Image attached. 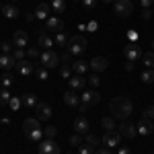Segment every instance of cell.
<instances>
[{"label": "cell", "mask_w": 154, "mask_h": 154, "mask_svg": "<svg viewBox=\"0 0 154 154\" xmlns=\"http://www.w3.org/2000/svg\"><path fill=\"white\" fill-rule=\"evenodd\" d=\"M37 45L43 48V49H51V45H56V43H54V39L48 35V31H41V33L37 35Z\"/></svg>", "instance_id": "obj_15"}, {"label": "cell", "mask_w": 154, "mask_h": 154, "mask_svg": "<svg viewBox=\"0 0 154 154\" xmlns=\"http://www.w3.org/2000/svg\"><path fill=\"white\" fill-rule=\"evenodd\" d=\"M111 113H113V117H117V119H125L131 115V101L128 99V97H115L113 101H111Z\"/></svg>", "instance_id": "obj_1"}, {"label": "cell", "mask_w": 154, "mask_h": 154, "mask_svg": "<svg viewBox=\"0 0 154 154\" xmlns=\"http://www.w3.org/2000/svg\"><path fill=\"white\" fill-rule=\"evenodd\" d=\"M119 140H121V134L113 130V131H105V136H103L101 142L105 144L107 148H115V146H119Z\"/></svg>", "instance_id": "obj_7"}, {"label": "cell", "mask_w": 154, "mask_h": 154, "mask_svg": "<svg viewBox=\"0 0 154 154\" xmlns=\"http://www.w3.org/2000/svg\"><path fill=\"white\" fill-rule=\"evenodd\" d=\"M95 154H111V152H109V150H105V148H99Z\"/></svg>", "instance_id": "obj_52"}, {"label": "cell", "mask_w": 154, "mask_h": 154, "mask_svg": "<svg viewBox=\"0 0 154 154\" xmlns=\"http://www.w3.org/2000/svg\"><path fill=\"white\" fill-rule=\"evenodd\" d=\"M123 54H125V60H128V62H138V60L144 56L142 49H140V45H138V43H134V41H128V43H125Z\"/></svg>", "instance_id": "obj_4"}, {"label": "cell", "mask_w": 154, "mask_h": 154, "mask_svg": "<svg viewBox=\"0 0 154 154\" xmlns=\"http://www.w3.org/2000/svg\"><path fill=\"white\" fill-rule=\"evenodd\" d=\"M60 64V56L54 51V49H45L43 54H41V66L45 68V70H51V68H56Z\"/></svg>", "instance_id": "obj_3"}, {"label": "cell", "mask_w": 154, "mask_h": 154, "mask_svg": "<svg viewBox=\"0 0 154 154\" xmlns=\"http://www.w3.org/2000/svg\"><path fill=\"white\" fill-rule=\"evenodd\" d=\"M86 29H88V31H97V23H91Z\"/></svg>", "instance_id": "obj_54"}, {"label": "cell", "mask_w": 154, "mask_h": 154, "mask_svg": "<svg viewBox=\"0 0 154 154\" xmlns=\"http://www.w3.org/2000/svg\"><path fill=\"white\" fill-rule=\"evenodd\" d=\"M82 4H84V6H86V8H95L97 0H82Z\"/></svg>", "instance_id": "obj_46"}, {"label": "cell", "mask_w": 154, "mask_h": 154, "mask_svg": "<svg viewBox=\"0 0 154 154\" xmlns=\"http://www.w3.org/2000/svg\"><path fill=\"white\" fill-rule=\"evenodd\" d=\"M51 8L56 12H64L66 11V0H51Z\"/></svg>", "instance_id": "obj_34"}, {"label": "cell", "mask_w": 154, "mask_h": 154, "mask_svg": "<svg viewBox=\"0 0 154 154\" xmlns=\"http://www.w3.org/2000/svg\"><path fill=\"white\" fill-rule=\"evenodd\" d=\"M49 8H51V4H45V2H41V4H39V6H37V11H35V17L37 19H45V21H48L49 17Z\"/></svg>", "instance_id": "obj_24"}, {"label": "cell", "mask_w": 154, "mask_h": 154, "mask_svg": "<svg viewBox=\"0 0 154 154\" xmlns=\"http://www.w3.org/2000/svg\"><path fill=\"white\" fill-rule=\"evenodd\" d=\"M27 140H31V142H41L43 140V131L41 130H33L27 134Z\"/></svg>", "instance_id": "obj_29"}, {"label": "cell", "mask_w": 154, "mask_h": 154, "mask_svg": "<svg viewBox=\"0 0 154 154\" xmlns=\"http://www.w3.org/2000/svg\"><path fill=\"white\" fill-rule=\"evenodd\" d=\"M27 56H29V58H37V56H39V49H37V48H31L29 51H27Z\"/></svg>", "instance_id": "obj_44"}, {"label": "cell", "mask_w": 154, "mask_h": 154, "mask_svg": "<svg viewBox=\"0 0 154 154\" xmlns=\"http://www.w3.org/2000/svg\"><path fill=\"white\" fill-rule=\"evenodd\" d=\"M117 131L121 134V138H128V140L136 138V134H138L136 125H134V123H130V121H121V125H119Z\"/></svg>", "instance_id": "obj_8"}, {"label": "cell", "mask_w": 154, "mask_h": 154, "mask_svg": "<svg viewBox=\"0 0 154 154\" xmlns=\"http://www.w3.org/2000/svg\"><path fill=\"white\" fill-rule=\"evenodd\" d=\"M86 82L91 84V86H95V88H97V86L101 84V78H99V74H97V72H93V74L86 78Z\"/></svg>", "instance_id": "obj_35"}, {"label": "cell", "mask_w": 154, "mask_h": 154, "mask_svg": "<svg viewBox=\"0 0 154 154\" xmlns=\"http://www.w3.org/2000/svg\"><path fill=\"white\" fill-rule=\"evenodd\" d=\"M142 62L146 68H154V51H146L142 56Z\"/></svg>", "instance_id": "obj_28"}, {"label": "cell", "mask_w": 154, "mask_h": 154, "mask_svg": "<svg viewBox=\"0 0 154 154\" xmlns=\"http://www.w3.org/2000/svg\"><path fill=\"white\" fill-rule=\"evenodd\" d=\"M12 43H14L17 48L25 49V45L29 43V35H27L25 31H14V35H12Z\"/></svg>", "instance_id": "obj_16"}, {"label": "cell", "mask_w": 154, "mask_h": 154, "mask_svg": "<svg viewBox=\"0 0 154 154\" xmlns=\"http://www.w3.org/2000/svg\"><path fill=\"white\" fill-rule=\"evenodd\" d=\"M0 12H2V4H0Z\"/></svg>", "instance_id": "obj_58"}, {"label": "cell", "mask_w": 154, "mask_h": 154, "mask_svg": "<svg viewBox=\"0 0 154 154\" xmlns=\"http://www.w3.org/2000/svg\"><path fill=\"white\" fill-rule=\"evenodd\" d=\"M11 99H12V95L8 93V88H2V91H0V105H2V107L8 105V101H11Z\"/></svg>", "instance_id": "obj_33"}, {"label": "cell", "mask_w": 154, "mask_h": 154, "mask_svg": "<svg viewBox=\"0 0 154 154\" xmlns=\"http://www.w3.org/2000/svg\"><path fill=\"white\" fill-rule=\"evenodd\" d=\"M140 2H142V8H150L154 0H140Z\"/></svg>", "instance_id": "obj_48"}, {"label": "cell", "mask_w": 154, "mask_h": 154, "mask_svg": "<svg viewBox=\"0 0 154 154\" xmlns=\"http://www.w3.org/2000/svg\"><path fill=\"white\" fill-rule=\"evenodd\" d=\"M144 115H146L148 119H154V107H148V109L144 111Z\"/></svg>", "instance_id": "obj_45"}, {"label": "cell", "mask_w": 154, "mask_h": 154, "mask_svg": "<svg viewBox=\"0 0 154 154\" xmlns=\"http://www.w3.org/2000/svg\"><path fill=\"white\" fill-rule=\"evenodd\" d=\"M80 99H82V103H86V105H99L101 95L97 91H84L82 95H80Z\"/></svg>", "instance_id": "obj_14"}, {"label": "cell", "mask_w": 154, "mask_h": 154, "mask_svg": "<svg viewBox=\"0 0 154 154\" xmlns=\"http://www.w3.org/2000/svg\"><path fill=\"white\" fill-rule=\"evenodd\" d=\"M23 105L27 107V109H35V107H37V97L33 95V93L23 95Z\"/></svg>", "instance_id": "obj_25"}, {"label": "cell", "mask_w": 154, "mask_h": 154, "mask_svg": "<svg viewBox=\"0 0 154 154\" xmlns=\"http://www.w3.org/2000/svg\"><path fill=\"white\" fill-rule=\"evenodd\" d=\"M99 142H101V140H99V136H95V134H86L84 144H88L91 148H97V146H99Z\"/></svg>", "instance_id": "obj_32"}, {"label": "cell", "mask_w": 154, "mask_h": 154, "mask_svg": "<svg viewBox=\"0 0 154 154\" xmlns=\"http://www.w3.org/2000/svg\"><path fill=\"white\" fill-rule=\"evenodd\" d=\"M140 78H142V82H146V84H154V68H146V70H142Z\"/></svg>", "instance_id": "obj_26"}, {"label": "cell", "mask_w": 154, "mask_h": 154, "mask_svg": "<svg viewBox=\"0 0 154 154\" xmlns=\"http://www.w3.org/2000/svg\"><path fill=\"white\" fill-rule=\"evenodd\" d=\"M23 130H25V134H29V131H33V130H39V119L37 117L25 119L23 121Z\"/></svg>", "instance_id": "obj_23"}, {"label": "cell", "mask_w": 154, "mask_h": 154, "mask_svg": "<svg viewBox=\"0 0 154 154\" xmlns=\"http://www.w3.org/2000/svg\"><path fill=\"white\" fill-rule=\"evenodd\" d=\"M39 154H60V148H58V144L54 142V140H41L39 142Z\"/></svg>", "instance_id": "obj_6"}, {"label": "cell", "mask_w": 154, "mask_h": 154, "mask_svg": "<svg viewBox=\"0 0 154 154\" xmlns=\"http://www.w3.org/2000/svg\"><path fill=\"white\" fill-rule=\"evenodd\" d=\"M150 14H152V12H150V8H144V11H142V19H146V21H148V19H150Z\"/></svg>", "instance_id": "obj_49"}, {"label": "cell", "mask_w": 154, "mask_h": 154, "mask_svg": "<svg viewBox=\"0 0 154 154\" xmlns=\"http://www.w3.org/2000/svg\"><path fill=\"white\" fill-rule=\"evenodd\" d=\"M152 51H154V41H152Z\"/></svg>", "instance_id": "obj_57"}, {"label": "cell", "mask_w": 154, "mask_h": 154, "mask_svg": "<svg viewBox=\"0 0 154 154\" xmlns=\"http://www.w3.org/2000/svg\"><path fill=\"white\" fill-rule=\"evenodd\" d=\"M72 74V62H64V66L60 68V76L62 78H70Z\"/></svg>", "instance_id": "obj_30"}, {"label": "cell", "mask_w": 154, "mask_h": 154, "mask_svg": "<svg viewBox=\"0 0 154 154\" xmlns=\"http://www.w3.org/2000/svg\"><path fill=\"white\" fill-rule=\"evenodd\" d=\"M103 2H115V0H103Z\"/></svg>", "instance_id": "obj_56"}, {"label": "cell", "mask_w": 154, "mask_h": 154, "mask_svg": "<svg viewBox=\"0 0 154 154\" xmlns=\"http://www.w3.org/2000/svg\"><path fill=\"white\" fill-rule=\"evenodd\" d=\"M0 82L4 84V88H8V86H11V84H12V76H11V74H8V72H4V74L0 76Z\"/></svg>", "instance_id": "obj_36"}, {"label": "cell", "mask_w": 154, "mask_h": 154, "mask_svg": "<svg viewBox=\"0 0 154 154\" xmlns=\"http://www.w3.org/2000/svg\"><path fill=\"white\" fill-rule=\"evenodd\" d=\"M68 54L70 56H80L84 49H86V39H84L82 35H74L68 39Z\"/></svg>", "instance_id": "obj_2"}, {"label": "cell", "mask_w": 154, "mask_h": 154, "mask_svg": "<svg viewBox=\"0 0 154 154\" xmlns=\"http://www.w3.org/2000/svg\"><path fill=\"white\" fill-rule=\"evenodd\" d=\"M152 154H154V152H152Z\"/></svg>", "instance_id": "obj_59"}, {"label": "cell", "mask_w": 154, "mask_h": 154, "mask_svg": "<svg viewBox=\"0 0 154 154\" xmlns=\"http://www.w3.org/2000/svg\"><path fill=\"white\" fill-rule=\"evenodd\" d=\"M136 130H138V134L140 136H150L154 131V121L152 119H148V117H144L138 125H136Z\"/></svg>", "instance_id": "obj_10"}, {"label": "cell", "mask_w": 154, "mask_h": 154, "mask_svg": "<svg viewBox=\"0 0 154 154\" xmlns=\"http://www.w3.org/2000/svg\"><path fill=\"white\" fill-rule=\"evenodd\" d=\"M43 136H45L48 140H54V138H56V128H51V125L45 128V130H43Z\"/></svg>", "instance_id": "obj_40"}, {"label": "cell", "mask_w": 154, "mask_h": 154, "mask_svg": "<svg viewBox=\"0 0 154 154\" xmlns=\"http://www.w3.org/2000/svg\"><path fill=\"white\" fill-rule=\"evenodd\" d=\"M68 144H70V146H80V144H82V138H80V134H74V136H70Z\"/></svg>", "instance_id": "obj_38"}, {"label": "cell", "mask_w": 154, "mask_h": 154, "mask_svg": "<svg viewBox=\"0 0 154 154\" xmlns=\"http://www.w3.org/2000/svg\"><path fill=\"white\" fill-rule=\"evenodd\" d=\"M113 6H115V12H117V17L121 19H128L134 11V4H131V0H115L113 2Z\"/></svg>", "instance_id": "obj_5"}, {"label": "cell", "mask_w": 154, "mask_h": 154, "mask_svg": "<svg viewBox=\"0 0 154 154\" xmlns=\"http://www.w3.org/2000/svg\"><path fill=\"white\" fill-rule=\"evenodd\" d=\"M64 103H66L68 107H72V109H74V107L80 105V97L76 95L74 91H70V93H66V95H64Z\"/></svg>", "instance_id": "obj_21"}, {"label": "cell", "mask_w": 154, "mask_h": 154, "mask_svg": "<svg viewBox=\"0 0 154 154\" xmlns=\"http://www.w3.org/2000/svg\"><path fill=\"white\" fill-rule=\"evenodd\" d=\"M101 125H103L105 131H113L115 130V121H113V117H103L101 119Z\"/></svg>", "instance_id": "obj_27"}, {"label": "cell", "mask_w": 154, "mask_h": 154, "mask_svg": "<svg viewBox=\"0 0 154 154\" xmlns=\"http://www.w3.org/2000/svg\"><path fill=\"white\" fill-rule=\"evenodd\" d=\"M35 117L39 119V121H48V119L51 117V107H49L48 103H37V107H35Z\"/></svg>", "instance_id": "obj_9"}, {"label": "cell", "mask_w": 154, "mask_h": 154, "mask_svg": "<svg viewBox=\"0 0 154 154\" xmlns=\"http://www.w3.org/2000/svg\"><path fill=\"white\" fill-rule=\"evenodd\" d=\"M78 154H93V148H91L88 144H84V146H80V150H78Z\"/></svg>", "instance_id": "obj_43"}, {"label": "cell", "mask_w": 154, "mask_h": 154, "mask_svg": "<svg viewBox=\"0 0 154 154\" xmlns=\"http://www.w3.org/2000/svg\"><path fill=\"white\" fill-rule=\"evenodd\" d=\"M88 66L93 68V72L99 74V72H103L107 66H109V62H107V58H103V56H97V58H93L91 62H88Z\"/></svg>", "instance_id": "obj_13"}, {"label": "cell", "mask_w": 154, "mask_h": 154, "mask_svg": "<svg viewBox=\"0 0 154 154\" xmlns=\"http://www.w3.org/2000/svg\"><path fill=\"white\" fill-rule=\"evenodd\" d=\"M78 111H80V113L88 111V105H86V103H80V105H78Z\"/></svg>", "instance_id": "obj_50"}, {"label": "cell", "mask_w": 154, "mask_h": 154, "mask_svg": "<svg viewBox=\"0 0 154 154\" xmlns=\"http://www.w3.org/2000/svg\"><path fill=\"white\" fill-rule=\"evenodd\" d=\"M17 70H19L21 76H31L33 74V64L27 62V60H21V62H17Z\"/></svg>", "instance_id": "obj_18"}, {"label": "cell", "mask_w": 154, "mask_h": 154, "mask_svg": "<svg viewBox=\"0 0 154 154\" xmlns=\"http://www.w3.org/2000/svg\"><path fill=\"white\" fill-rule=\"evenodd\" d=\"M72 128H74L76 134H88V128L91 125H88V119L84 117V115H78V117L74 119V125Z\"/></svg>", "instance_id": "obj_12"}, {"label": "cell", "mask_w": 154, "mask_h": 154, "mask_svg": "<svg viewBox=\"0 0 154 154\" xmlns=\"http://www.w3.org/2000/svg\"><path fill=\"white\" fill-rule=\"evenodd\" d=\"M128 39L136 43V41H138V33H136V31H130V33H128Z\"/></svg>", "instance_id": "obj_47"}, {"label": "cell", "mask_w": 154, "mask_h": 154, "mask_svg": "<svg viewBox=\"0 0 154 154\" xmlns=\"http://www.w3.org/2000/svg\"><path fill=\"white\" fill-rule=\"evenodd\" d=\"M43 31H54V33H60L64 31V21L62 19H56V17H49L45 21V29Z\"/></svg>", "instance_id": "obj_11"}, {"label": "cell", "mask_w": 154, "mask_h": 154, "mask_svg": "<svg viewBox=\"0 0 154 154\" xmlns=\"http://www.w3.org/2000/svg\"><path fill=\"white\" fill-rule=\"evenodd\" d=\"M21 103H23V99H19V97H12L11 101H8V107H11L12 111H17V109L21 107Z\"/></svg>", "instance_id": "obj_37"}, {"label": "cell", "mask_w": 154, "mask_h": 154, "mask_svg": "<svg viewBox=\"0 0 154 154\" xmlns=\"http://www.w3.org/2000/svg\"><path fill=\"white\" fill-rule=\"evenodd\" d=\"M72 70H74V74L82 76L84 72L88 70V62H86V60H74V62H72Z\"/></svg>", "instance_id": "obj_20"}, {"label": "cell", "mask_w": 154, "mask_h": 154, "mask_svg": "<svg viewBox=\"0 0 154 154\" xmlns=\"http://www.w3.org/2000/svg\"><path fill=\"white\" fill-rule=\"evenodd\" d=\"M70 58H72V56H70V54H68V51H66V54L62 56V60H64V62H70Z\"/></svg>", "instance_id": "obj_53"}, {"label": "cell", "mask_w": 154, "mask_h": 154, "mask_svg": "<svg viewBox=\"0 0 154 154\" xmlns=\"http://www.w3.org/2000/svg\"><path fill=\"white\" fill-rule=\"evenodd\" d=\"M125 70H134V62H128L125 64Z\"/></svg>", "instance_id": "obj_55"}, {"label": "cell", "mask_w": 154, "mask_h": 154, "mask_svg": "<svg viewBox=\"0 0 154 154\" xmlns=\"http://www.w3.org/2000/svg\"><path fill=\"white\" fill-rule=\"evenodd\" d=\"M12 56H14V60H17V62H21V60H25V56H27V51H25V49H21V48H17Z\"/></svg>", "instance_id": "obj_39"}, {"label": "cell", "mask_w": 154, "mask_h": 154, "mask_svg": "<svg viewBox=\"0 0 154 154\" xmlns=\"http://www.w3.org/2000/svg\"><path fill=\"white\" fill-rule=\"evenodd\" d=\"M12 66H17L14 56H11V54H2V56H0V68L6 72V70H11Z\"/></svg>", "instance_id": "obj_17"}, {"label": "cell", "mask_w": 154, "mask_h": 154, "mask_svg": "<svg viewBox=\"0 0 154 154\" xmlns=\"http://www.w3.org/2000/svg\"><path fill=\"white\" fill-rule=\"evenodd\" d=\"M68 84H70L72 91H82L84 86H86V78H82V76H72V78H68Z\"/></svg>", "instance_id": "obj_19"}, {"label": "cell", "mask_w": 154, "mask_h": 154, "mask_svg": "<svg viewBox=\"0 0 154 154\" xmlns=\"http://www.w3.org/2000/svg\"><path fill=\"white\" fill-rule=\"evenodd\" d=\"M54 43H56V45H68V37H66V33H64V31L56 33V37H54Z\"/></svg>", "instance_id": "obj_31"}, {"label": "cell", "mask_w": 154, "mask_h": 154, "mask_svg": "<svg viewBox=\"0 0 154 154\" xmlns=\"http://www.w3.org/2000/svg\"><path fill=\"white\" fill-rule=\"evenodd\" d=\"M12 45H14V43H8V41H4V43L0 45V48H2V54H11Z\"/></svg>", "instance_id": "obj_42"}, {"label": "cell", "mask_w": 154, "mask_h": 154, "mask_svg": "<svg viewBox=\"0 0 154 154\" xmlns=\"http://www.w3.org/2000/svg\"><path fill=\"white\" fill-rule=\"evenodd\" d=\"M35 74H37V78H39V80H48V70H45V68H41V70H37Z\"/></svg>", "instance_id": "obj_41"}, {"label": "cell", "mask_w": 154, "mask_h": 154, "mask_svg": "<svg viewBox=\"0 0 154 154\" xmlns=\"http://www.w3.org/2000/svg\"><path fill=\"white\" fill-rule=\"evenodd\" d=\"M19 12H21V11H19L14 4H4V6H2V14H4L6 19H17Z\"/></svg>", "instance_id": "obj_22"}, {"label": "cell", "mask_w": 154, "mask_h": 154, "mask_svg": "<svg viewBox=\"0 0 154 154\" xmlns=\"http://www.w3.org/2000/svg\"><path fill=\"white\" fill-rule=\"evenodd\" d=\"M117 154H131V152H130V148H125V146H121Z\"/></svg>", "instance_id": "obj_51"}]
</instances>
